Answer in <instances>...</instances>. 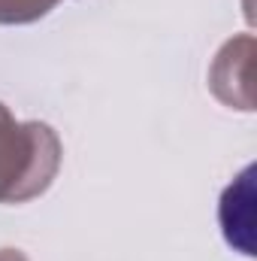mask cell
<instances>
[{"instance_id":"obj_4","label":"cell","mask_w":257,"mask_h":261,"mask_svg":"<svg viewBox=\"0 0 257 261\" xmlns=\"http://www.w3.org/2000/svg\"><path fill=\"white\" fill-rule=\"evenodd\" d=\"M0 261H27L21 249H0Z\"/></svg>"},{"instance_id":"obj_3","label":"cell","mask_w":257,"mask_h":261,"mask_svg":"<svg viewBox=\"0 0 257 261\" xmlns=\"http://www.w3.org/2000/svg\"><path fill=\"white\" fill-rule=\"evenodd\" d=\"M61 0H0V24H34Z\"/></svg>"},{"instance_id":"obj_2","label":"cell","mask_w":257,"mask_h":261,"mask_svg":"<svg viewBox=\"0 0 257 261\" xmlns=\"http://www.w3.org/2000/svg\"><path fill=\"white\" fill-rule=\"evenodd\" d=\"M251 58H254V37L242 34L233 37L221 46V52L215 55L212 70H209V88L215 91V97L227 107L254 110V97H251Z\"/></svg>"},{"instance_id":"obj_1","label":"cell","mask_w":257,"mask_h":261,"mask_svg":"<svg viewBox=\"0 0 257 261\" xmlns=\"http://www.w3.org/2000/svg\"><path fill=\"white\" fill-rule=\"evenodd\" d=\"M64 146L46 122H18L0 100V203L46 195L61 170Z\"/></svg>"}]
</instances>
